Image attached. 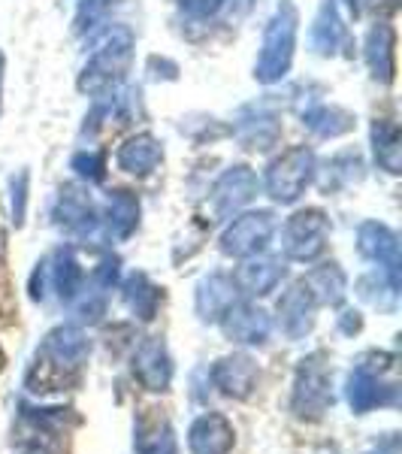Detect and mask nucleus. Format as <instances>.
<instances>
[{
    "mask_svg": "<svg viewBox=\"0 0 402 454\" xmlns=\"http://www.w3.org/2000/svg\"><path fill=\"white\" fill-rule=\"evenodd\" d=\"M330 403L333 394H330V382H327V372L315 367V361H309L299 370L294 387V412L299 419H321Z\"/></svg>",
    "mask_w": 402,
    "mask_h": 454,
    "instance_id": "obj_1",
    "label": "nucleus"
},
{
    "mask_svg": "<svg viewBox=\"0 0 402 454\" xmlns=\"http://www.w3.org/2000/svg\"><path fill=\"white\" fill-rule=\"evenodd\" d=\"M191 454H230L233 451V424L218 412H209L194 421L188 436Z\"/></svg>",
    "mask_w": 402,
    "mask_h": 454,
    "instance_id": "obj_2",
    "label": "nucleus"
},
{
    "mask_svg": "<svg viewBox=\"0 0 402 454\" xmlns=\"http://www.w3.org/2000/svg\"><path fill=\"white\" fill-rule=\"evenodd\" d=\"M134 372L149 391H166L173 370H170V357H166L164 342L145 340L134 357Z\"/></svg>",
    "mask_w": 402,
    "mask_h": 454,
    "instance_id": "obj_3",
    "label": "nucleus"
},
{
    "mask_svg": "<svg viewBox=\"0 0 402 454\" xmlns=\"http://www.w3.org/2000/svg\"><path fill=\"white\" fill-rule=\"evenodd\" d=\"M212 379H215L218 391L228 394V397L243 400L254 391V382H258V367H254L248 357H224L218 361V367L212 370Z\"/></svg>",
    "mask_w": 402,
    "mask_h": 454,
    "instance_id": "obj_4",
    "label": "nucleus"
},
{
    "mask_svg": "<svg viewBox=\"0 0 402 454\" xmlns=\"http://www.w3.org/2000/svg\"><path fill=\"white\" fill-rule=\"evenodd\" d=\"M324 246V215L321 212H309V215H294L288 224V252L294 258H315Z\"/></svg>",
    "mask_w": 402,
    "mask_h": 454,
    "instance_id": "obj_5",
    "label": "nucleus"
},
{
    "mask_svg": "<svg viewBox=\"0 0 402 454\" xmlns=\"http://www.w3.org/2000/svg\"><path fill=\"white\" fill-rule=\"evenodd\" d=\"M269 237V215H245L230 227L224 237V252L228 254H251L267 243Z\"/></svg>",
    "mask_w": 402,
    "mask_h": 454,
    "instance_id": "obj_6",
    "label": "nucleus"
},
{
    "mask_svg": "<svg viewBox=\"0 0 402 454\" xmlns=\"http://www.w3.org/2000/svg\"><path fill=\"white\" fill-rule=\"evenodd\" d=\"M384 391H393V387H384L375 370L360 367L357 370V376H351L348 397H351V406H354L357 412H367V409H372V406H382V403H387Z\"/></svg>",
    "mask_w": 402,
    "mask_h": 454,
    "instance_id": "obj_7",
    "label": "nucleus"
},
{
    "mask_svg": "<svg viewBox=\"0 0 402 454\" xmlns=\"http://www.w3.org/2000/svg\"><path fill=\"white\" fill-rule=\"evenodd\" d=\"M228 333L239 342H263L269 333V321L260 309H251V306H243V309H228Z\"/></svg>",
    "mask_w": 402,
    "mask_h": 454,
    "instance_id": "obj_8",
    "label": "nucleus"
},
{
    "mask_svg": "<svg viewBox=\"0 0 402 454\" xmlns=\"http://www.w3.org/2000/svg\"><path fill=\"white\" fill-rule=\"evenodd\" d=\"M136 451L140 454H175V439L164 419L143 421L136 430Z\"/></svg>",
    "mask_w": 402,
    "mask_h": 454,
    "instance_id": "obj_9",
    "label": "nucleus"
},
{
    "mask_svg": "<svg viewBox=\"0 0 402 454\" xmlns=\"http://www.w3.org/2000/svg\"><path fill=\"white\" fill-rule=\"evenodd\" d=\"M309 306H312V291L309 288H294L288 297H284V303L279 306V312L284 315L282 318V325H284V331H288L290 336H297V333H303L305 327H309Z\"/></svg>",
    "mask_w": 402,
    "mask_h": 454,
    "instance_id": "obj_10",
    "label": "nucleus"
},
{
    "mask_svg": "<svg viewBox=\"0 0 402 454\" xmlns=\"http://www.w3.org/2000/svg\"><path fill=\"white\" fill-rule=\"evenodd\" d=\"M275 279H279L275 263H254V267H245L243 276H239V282H243L248 294H267L275 285Z\"/></svg>",
    "mask_w": 402,
    "mask_h": 454,
    "instance_id": "obj_11",
    "label": "nucleus"
},
{
    "mask_svg": "<svg viewBox=\"0 0 402 454\" xmlns=\"http://www.w3.org/2000/svg\"><path fill=\"white\" fill-rule=\"evenodd\" d=\"M140 149H134V143H130V149L121 152V164L128 167L130 173H149V167L158 160V149L151 140H140L136 143Z\"/></svg>",
    "mask_w": 402,
    "mask_h": 454,
    "instance_id": "obj_12",
    "label": "nucleus"
},
{
    "mask_svg": "<svg viewBox=\"0 0 402 454\" xmlns=\"http://www.w3.org/2000/svg\"><path fill=\"white\" fill-rule=\"evenodd\" d=\"M0 367H4V355H0Z\"/></svg>",
    "mask_w": 402,
    "mask_h": 454,
    "instance_id": "obj_13",
    "label": "nucleus"
},
{
    "mask_svg": "<svg viewBox=\"0 0 402 454\" xmlns=\"http://www.w3.org/2000/svg\"><path fill=\"white\" fill-rule=\"evenodd\" d=\"M31 454H40V451H31Z\"/></svg>",
    "mask_w": 402,
    "mask_h": 454,
    "instance_id": "obj_14",
    "label": "nucleus"
}]
</instances>
